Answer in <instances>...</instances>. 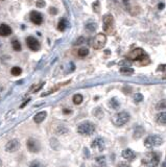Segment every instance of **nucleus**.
Wrapping results in <instances>:
<instances>
[{"instance_id": "f257e3e1", "label": "nucleus", "mask_w": 166, "mask_h": 167, "mask_svg": "<svg viewBox=\"0 0 166 167\" xmlns=\"http://www.w3.org/2000/svg\"><path fill=\"white\" fill-rule=\"evenodd\" d=\"M127 57L131 62H135L140 66L148 65L149 62H151L148 55L142 48H136V49L132 50Z\"/></svg>"}, {"instance_id": "f3484780", "label": "nucleus", "mask_w": 166, "mask_h": 167, "mask_svg": "<svg viewBox=\"0 0 166 167\" xmlns=\"http://www.w3.org/2000/svg\"><path fill=\"white\" fill-rule=\"evenodd\" d=\"M156 121L161 125H165L166 124V113L165 112H161L157 115L156 117Z\"/></svg>"}, {"instance_id": "c756f323", "label": "nucleus", "mask_w": 166, "mask_h": 167, "mask_svg": "<svg viewBox=\"0 0 166 167\" xmlns=\"http://www.w3.org/2000/svg\"><path fill=\"white\" fill-rule=\"evenodd\" d=\"M94 115L97 118H102V116H104V112H102V110L100 108H97V109H95V111H94Z\"/></svg>"}, {"instance_id": "7c9ffc66", "label": "nucleus", "mask_w": 166, "mask_h": 167, "mask_svg": "<svg viewBox=\"0 0 166 167\" xmlns=\"http://www.w3.org/2000/svg\"><path fill=\"white\" fill-rule=\"evenodd\" d=\"M45 1L44 0H38L37 1V3H36V5H37V8H44L45 6Z\"/></svg>"}, {"instance_id": "e433bc0d", "label": "nucleus", "mask_w": 166, "mask_h": 167, "mask_svg": "<svg viewBox=\"0 0 166 167\" xmlns=\"http://www.w3.org/2000/svg\"><path fill=\"white\" fill-rule=\"evenodd\" d=\"M63 113H64V114H71V110H69V109H64Z\"/></svg>"}, {"instance_id": "f03ea898", "label": "nucleus", "mask_w": 166, "mask_h": 167, "mask_svg": "<svg viewBox=\"0 0 166 167\" xmlns=\"http://www.w3.org/2000/svg\"><path fill=\"white\" fill-rule=\"evenodd\" d=\"M161 154L158 152H146L142 158V164L145 167H157L160 163Z\"/></svg>"}, {"instance_id": "79ce46f5", "label": "nucleus", "mask_w": 166, "mask_h": 167, "mask_svg": "<svg viewBox=\"0 0 166 167\" xmlns=\"http://www.w3.org/2000/svg\"><path fill=\"white\" fill-rule=\"evenodd\" d=\"M121 167H131V166H127V165H122Z\"/></svg>"}, {"instance_id": "ea45409f", "label": "nucleus", "mask_w": 166, "mask_h": 167, "mask_svg": "<svg viewBox=\"0 0 166 167\" xmlns=\"http://www.w3.org/2000/svg\"><path fill=\"white\" fill-rule=\"evenodd\" d=\"M122 2L123 3H127V2H130V1H131V0H121Z\"/></svg>"}, {"instance_id": "58836bf2", "label": "nucleus", "mask_w": 166, "mask_h": 167, "mask_svg": "<svg viewBox=\"0 0 166 167\" xmlns=\"http://www.w3.org/2000/svg\"><path fill=\"white\" fill-rule=\"evenodd\" d=\"M29 100H30V99H29V98H28V99L26 100V101H24V103H23V105L21 106V108H24V107H25V105H27V102L29 101Z\"/></svg>"}, {"instance_id": "423d86ee", "label": "nucleus", "mask_w": 166, "mask_h": 167, "mask_svg": "<svg viewBox=\"0 0 166 167\" xmlns=\"http://www.w3.org/2000/svg\"><path fill=\"white\" fill-rule=\"evenodd\" d=\"M107 44V36L104 34H97L93 40H92V47L94 49H102V48L104 47V45Z\"/></svg>"}, {"instance_id": "7ed1b4c3", "label": "nucleus", "mask_w": 166, "mask_h": 167, "mask_svg": "<svg viewBox=\"0 0 166 167\" xmlns=\"http://www.w3.org/2000/svg\"><path fill=\"white\" fill-rule=\"evenodd\" d=\"M102 28H104V33L113 35L115 30V25H114V17L112 14H106L102 17Z\"/></svg>"}, {"instance_id": "a19ab883", "label": "nucleus", "mask_w": 166, "mask_h": 167, "mask_svg": "<svg viewBox=\"0 0 166 167\" xmlns=\"http://www.w3.org/2000/svg\"><path fill=\"white\" fill-rule=\"evenodd\" d=\"M2 166V162H1V160H0V167Z\"/></svg>"}, {"instance_id": "2eb2a0df", "label": "nucleus", "mask_w": 166, "mask_h": 167, "mask_svg": "<svg viewBox=\"0 0 166 167\" xmlns=\"http://www.w3.org/2000/svg\"><path fill=\"white\" fill-rule=\"evenodd\" d=\"M106 165H107V159L104 156H100L95 159L93 167H106Z\"/></svg>"}, {"instance_id": "5701e85b", "label": "nucleus", "mask_w": 166, "mask_h": 167, "mask_svg": "<svg viewBox=\"0 0 166 167\" xmlns=\"http://www.w3.org/2000/svg\"><path fill=\"white\" fill-rule=\"evenodd\" d=\"M83 99H84V97H83L82 94H75L73 96V102L75 105H81L83 102Z\"/></svg>"}, {"instance_id": "a211bd4d", "label": "nucleus", "mask_w": 166, "mask_h": 167, "mask_svg": "<svg viewBox=\"0 0 166 167\" xmlns=\"http://www.w3.org/2000/svg\"><path fill=\"white\" fill-rule=\"evenodd\" d=\"M120 73L123 75H133L135 73V70L131 67H127V66H123V67L120 68Z\"/></svg>"}, {"instance_id": "393cba45", "label": "nucleus", "mask_w": 166, "mask_h": 167, "mask_svg": "<svg viewBox=\"0 0 166 167\" xmlns=\"http://www.w3.org/2000/svg\"><path fill=\"white\" fill-rule=\"evenodd\" d=\"M88 53H89V50H88V48H81V49L77 51V55H78V57H87Z\"/></svg>"}, {"instance_id": "a878e982", "label": "nucleus", "mask_w": 166, "mask_h": 167, "mask_svg": "<svg viewBox=\"0 0 166 167\" xmlns=\"http://www.w3.org/2000/svg\"><path fill=\"white\" fill-rule=\"evenodd\" d=\"M144 133V130L142 129L141 126H138L136 129V131H135V133H134V138H136V139H138V138H140L141 137V135Z\"/></svg>"}, {"instance_id": "9b49d317", "label": "nucleus", "mask_w": 166, "mask_h": 167, "mask_svg": "<svg viewBox=\"0 0 166 167\" xmlns=\"http://www.w3.org/2000/svg\"><path fill=\"white\" fill-rule=\"evenodd\" d=\"M30 21L36 25H41L43 22V16L40 12L37 10H32L30 12Z\"/></svg>"}, {"instance_id": "2f4dec72", "label": "nucleus", "mask_w": 166, "mask_h": 167, "mask_svg": "<svg viewBox=\"0 0 166 167\" xmlns=\"http://www.w3.org/2000/svg\"><path fill=\"white\" fill-rule=\"evenodd\" d=\"M29 167H44V166H43L42 163H40L39 161H34V162H32Z\"/></svg>"}, {"instance_id": "9d476101", "label": "nucleus", "mask_w": 166, "mask_h": 167, "mask_svg": "<svg viewBox=\"0 0 166 167\" xmlns=\"http://www.w3.org/2000/svg\"><path fill=\"white\" fill-rule=\"evenodd\" d=\"M27 148L30 152H38L40 150V143L38 140L34 139V138H30L27 140Z\"/></svg>"}, {"instance_id": "412c9836", "label": "nucleus", "mask_w": 166, "mask_h": 167, "mask_svg": "<svg viewBox=\"0 0 166 167\" xmlns=\"http://www.w3.org/2000/svg\"><path fill=\"white\" fill-rule=\"evenodd\" d=\"M97 28V25L95 24V23H88L87 25H86V30H87L88 33H94L95 30H96Z\"/></svg>"}, {"instance_id": "6ab92c4d", "label": "nucleus", "mask_w": 166, "mask_h": 167, "mask_svg": "<svg viewBox=\"0 0 166 167\" xmlns=\"http://www.w3.org/2000/svg\"><path fill=\"white\" fill-rule=\"evenodd\" d=\"M67 26H68L67 20H66V19H61L59 24H57V29H59L60 31H65L66 28H67Z\"/></svg>"}, {"instance_id": "f8f14e48", "label": "nucleus", "mask_w": 166, "mask_h": 167, "mask_svg": "<svg viewBox=\"0 0 166 167\" xmlns=\"http://www.w3.org/2000/svg\"><path fill=\"white\" fill-rule=\"evenodd\" d=\"M91 146L93 147V148H97L98 150H104V146H106L104 139H102V138H96V139L92 142Z\"/></svg>"}, {"instance_id": "72a5a7b5", "label": "nucleus", "mask_w": 166, "mask_h": 167, "mask_svg": "<svg viewBox=\"0 0 166 167\" xmlns=\"http://www.w3.org/2000/svg\"><path fill=\"white\" fill-rule=\"evenodd\" d=\"M49 13H50V14H52V15H55V14L57 13V8H49Z\"/></svg>"}, {"instance_id": "4c0bfd02", "label": "nucleus", "mask_w": 166, "mask_h": 167, "mask_svg": "<svg viewBox=\"0 0 166 167\" xmlns=\"http://www.w3.org/2000/svg\"><path fill=\"white\" fill-rule=\"evenodd\" d=\"M163 8H164V3H160V4L158 5L159 10H163Z\"/></svg>"}, {"instance_id": "f704fd0d", "label": "nucleus", "mask_w": 166, "mask_h": 167, "mask_svg": "<svg viewBox=\"0 0 166 167\" xmlns=\"http://www.w3.org/2000/svg\"><path fill=\"white\" fill-rule=\"evenodd\" d=\"M158 70H159V71H165V65H164V64L160 65V66H159V68H158Z\"/></svg>"}, {"instance_id": "aec40b11", "label": "nucleus", "mask_w": 166, "mask_h": 167, "mask_svg": "<svg viewBox=\"0 0 166 167\" xmlns=\"http://www.w3.org/2000/svg\"><path fill=\"white\" fill-rule=\"evenodd\" d=\"M109 105H110V107H111L112 109H114V110H118L119 108H120V103H119L117 98H112V99L109 101Z\"/></svg>"}, {"instance_id": "4be33fe9", "label": "nucleus", "mask_w": 166, "mask_h": 167, "mask_svg": "<svg viewBox=\"0 0 166 167\" xmlns=\"http://www.w3.org/2000/svg\"><path fill=\"white\" fill-rule=\"evenodd\" d=\"M12 46H13V49L15 50V51H20L21 48H22L20 42L18 40H16V39H14V40L12 41Z\"/></svg>"}, {"instance_id": "39448f33", "label": "nucleus", "mask_w": 166, "mask_h": 167, "mask_svg": "<svg viewBox=\"0 0 166 167\" xmlns=\"http://www.w3.org/2000/svg\"><path fill=\"white\" fill-rule=\"evenodd\" d=\"M130 121V114L127 112H119L113 117V123L116 126H122Z\"/></svg>"}, {"instance_id": "6e6552de", "label": "nucleus", "mask_w": 166, "mask_h": 167, "mask_svg": "<svg viewBox=\"0 0 166 167\" xmlns=\"http://www.w3.org/2000/svg\"><path fill=\"white\" fill-rule=\"evenodd\" d=\"M26 44H27L28 48L32 51H38L41 48V44L35 37H28L26 39Z\"/></svg>"}, {"instance_id": "c9c22d12", "label": "nucleus", "mask_w": 166, "mask_h": 167, "mask_svg": "<svg viewBox=\"0 0 166 167\" xmlns=\"http://www.w3.org/2000/svg\"><path fill=\"white\" fill-rule=\"evenodd\" d=\"M42 87H43V84H40V85H38V87L34 89V92H38V91H39V90L41 89Z\"/></svg>"}, {"instance_id": "b1692460", "label": "nucleus", "mask_w": 166, "mask_h": 167, "mask_svg": "<svg viewBox=\"0 0 166 167\" xmlns=\"http://www.w3.org/2000/svg\"><path fill=\"white\" fill-rule=\"evenodd\" d=\"M11 73H12V75H14V76H18V75H20L22 73V69L20 67H13L12 69H11Z\"/></svg>"}, {"instance_id": "c85d7f7f", "label": "nucleus", "mask_w": 166, "mask_h": 167, "mask_svg": "<svg viewBox=\"0 0 166 167\" xmlns=\"http://www.w3.org/2000/svg\"><path fill=\"white\" fill-rule=\"evenodd\" d=\"M92 8L95 13H99V8H100V3H99L98 0H96L93 4H92Z\"/></svg>"}, {"instance_id": "1a4fd4ad", "label": "nucleus", "mask_w": 166, "mask_h": 167, "mask_svg": "<svg viewBox=\"0 0 166 167\" xmlns=\"http://www.w3.org/2000/svg\"><path fill=\"white\" fill-rule=\"evenodd\" d=\"M20 147V142L18 141L17 139H13L10 140L6 145H5V150L8 152H15L16 150H19Z\"/></svg>"}, {"instance_id": "0eeeda50", "label": "nucleus", "mask_w": 166, "mask_h": 167, "mask_svg": "<svg viewBox=\"0 0 166 167\" xmlns=\"http://www.w3.org/2000/svg\"><path fill=\"white\" fill-rule=\"evenodd\" d=\"M163 143V139L161 136L154 135V136H148L144 141V145L147 148H153V147H158Z\"/></svg>"}, {"instance_id": "ddd939ff", "label": "nucleus", "mask_w": 166, "mask_h": 167, "mask_svg": "<svg viewBox=\"0 0 166 167\" xmlns=\"http://www.w3.org/2000/svg\"><path fill=\"white\" fill-rule=\"evenodd\" d=\"M122 155V158L125 160H127V161H133V160L136 158V155H135V152H133L132 150H130V148H127V150H123L121 152Z\"/></svg>"}, {"instance_id": "cd10ccee", "label": "nucleus", "mask_w": 166, "mask_h": 167, "mask_svg": "<svg viewBox=\"0 0 166 167\" xmlns=\"http://www.w3.org/2000/svg\"><path fill=\"white\" fill-rule=\"evenodd\" d=\"M142 100H143V95H142L141 93H136V94L134 95V101L136 102V103L141 102Z\"/></svg>"}, {"instance_id": "20e7f679", "label": "nucleus", "mask_w": 166, "mask_h": 167, "mask_svg": "<svg viewBox=\"0 0 166 167\" xmlns=\"http://www.w3.org/2000/svg\"><path fill=\"white\" fill-rule=\"evenodd\" d=\"M95 132V125L90 121H84L77 126V133L83 136H91Z\"/></svg>"}, {"instance_id": "dca6fc26", "label": "nucleus", "mask_w": 166, "mask_h": 167, "mask_svg": "<svg viewBox=\"0 0 166 167\" xmlns=\"http://www.w3.org/2000/svg\"><path fill=\"white\" fill-rule=\"evenodd\" d=\"M46 116H47V113L45 112V111H43V112H40V113H38V114H36L35 116H34V121H35L36 123H41L45 120Z\"/></svg>"}, {"instance_id": "4468645a", "label": "nucleus", "mask_w": 166, "mask_h": 167, "mask_svg": "<svg viewBox=\"0 0 166 167\" xmlns=\"http://www.w3.org/2000/svg\"><path fill=\"white\" fill-rule=\"evenodd\" d=\"M12 34V28L6 24H0V36L1 37H8Z\"/></svg>"}, {"instance_id": "473e14b6", "label": "nucleus", "mask_w": 166, "mask_h": 167, "mask_svg": "<svg viewBox=\"0 0 166 167\" xmlns=\"http://www.w3.org/2000/svg\"><path fill=\"white\" fill-rule=\"evenodd\" d=\"M84 42H85V38L84 37H79L78 39L76 40V42H75V45H81V44H83Z\"/></svg>"}, {"instance_id": "bb28decb", "label": "nucleus", "mask_w": 166, "mask_h": 167, "mask_svg": "<svg viewBox=\"0 0 166 167\" xmlns=\"http://www.w3.org/2000/svg\"><path fill=\"white\" fill-rule=\"evenodd\" d=\"M157 110H165L166 108V100L165 99H162L158 102V105H157Z\"/></svg>"}]
</instances>
